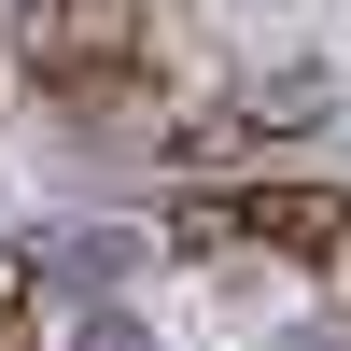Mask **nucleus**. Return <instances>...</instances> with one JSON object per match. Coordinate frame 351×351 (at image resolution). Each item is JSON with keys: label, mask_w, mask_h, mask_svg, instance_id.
<instances>
[{"label": "nucleus", "mask_w": 351, "mask_h": 351, "mask_svg": "<svg viewBox=\"0 0 351 351\" xmlns=\"http://www.w3.org/2000/svg\"><path fill=\"white\" fill-rule=\"evenodd\" d=\"M155 71V0H28V84L71 112H127Z\"/></svg>", "instance_id": "nucleus-1"}, {"label": "nucleus", "mask_w": 351, "mask_h": 351, "mask_svg": "<svg viewBox=\"0 0 351 351\" xmlns=\"http://www.w3.org/2000/svg\"><path fill=\"white\" fill-rule=\"evenodd\" d=\"M183 239H267V253H351V197H211V211H183Z\"/></svg>", "instance_id": "nucleus-2"}]
</instances>
